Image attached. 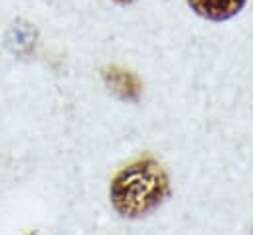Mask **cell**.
Listing matches in <instances>:
<instances>
[{
    "mask_svg": "<svg viewBox=\"0 0 253 235\" xmlns=\"http://www.w3.org/2000/svg\"><path fill=\"white\" fill-rule=\"evenodd\" d=\"M115 2H119V4H130V2H134V0H115Z\"/></svg>",
    "mask_w": 253,
    "mask_h": 235,
    "instance_id": "obj_4",
    "label": "cell"
},
{
    "mask_svg": "<svg viewBox=\"0 0 253 235\" xmlns=\"http://www.w3.org/2000/svg\"><path fill=\"white\" fill-rule=\"evenodd\" d=\"M247 0H188L190 8L211 22H223L233 18L239 10H243Z\"/></svg>",
    "mask_w": 253,
    "mask_h": 235,
    "instance_id": "obj_3",
    "label": "cell"
},
{
    "mask_svg": "<svg viewBox=\"0 0 253 235\" xmlns=\"http://www.w3.org/2000/svg\"><path fill=\"white\" fill-rule=\"evenodd\" d=\"M103 79L107 87L123 101H138L140 97V81L134 73L121 67H107L103 71Z\"/></svg>",
    "mask_w": 253,
    "mask_h": 235,
    "instance_id": "obj_2",
    "label": "cell"
},
{
    "mask_svg": "<svg viewBox=\"0 0 253 235\" xmlns=\"http://www.w3.org/2000/svg\"><path fill=\"white\" fill-rule=\"evenodd\" d=\"M170 194L164 168L142 158L123 168L111 184V203L115 211L126 219H138L154 211Z\"/></svg>",
    "mask_w": 253,
    "mask_h": 235,
    "instance_id": "obj_1",
    "label": "cell"
}]
</instances>
